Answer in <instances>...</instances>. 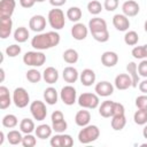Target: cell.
<instances>
[{"label": "cell", "instance_id": "ac0fdd59", "mask_svg": "<svg viewBox=\"0 0 147 147\" xmlns=\"http://www.w3.org/2000/svg\"><path fill=\"white\" fill-rule=\"evenodd\" d=\"M95 72L92 69H84L82 71V74H79V79L80 83L84 86H91L94 84L95 82Z\"/></svg>", "mask_w": 147, "mask_h": 147}, {"label": "cell", "instance_id": "680465c9", "mask_svg": "<svg viewBox=\"0 0 147 147\" xmlns=\"http://www.w3.org/2000/svg\"><path fill=\"white\" fill-rule=\"evenodd\" d=\"M144 48H145V54H146V59H147V44L144 45Z\"/></svg>", "mask_w": 147, "mask_h": 147}, {"label": "cell", "instance_id": "9f6ffc18", "mask_svg": "<svg viewBox=\"0 0 147 147\" xmlns=\"http://www.w3.org/2000/svg\"><path fill=\"white\" fill-rule=\"evenodd\" d=\"M3 139H5V134H3V132L1 131V132H0V145L3 144Z\"/></svg>", "mask_w": 147, "mask_h": 147}, {"label": "cell", "instance_id": "30bf717a", "mask_svg": "<svg viewBox=\"0 0 147 147\" xmlns=\"http://www.w3.org/2000/svg\"><path fill=\"white\" fill-rule=\"evenodd\" d=\"M139 10H140V7H139L138 2H136L133 0H126L122 5V11L127 17H133V16L138 15Z\"/></svg>", "mask_w": 147, "mask_h": 147}, {"label": "cell", "instance_id": "681fc988", "mask_svg": "<svg viewBox=\"0 0 147 147\" xmlns=\"http://www.w3.org/2000/svg\"><path fill=\"white\" fill-rule=\"evenodd\" d=\"M51 119H52V123H55V122H60V121L64 119L63 113H62V111H60V110H55V111H53Z\"/></svg>", "mask_w": 147, "mask_h": 147}, {"label": "cell", "instance_id": "60d3db41", "mask_svg": "<svg viewBox=\"0 0 147 147\" xmlns=\"http://www.w3.org/2000/svg\"><path fill=\"white\" fill-rule=\"evenodd\" d=\"M37 144V139L34 136H32L31 133H28L23 137V140H22V145L24 147H33L36 146Z\"/></svg>", "mask_w": 147, "mask_h": 147}, {"label": "cell", "instance_id": "7c38bea8", "mask_svg": "<svg viewBox=\"0 0 147 147\" xmlns=\"http://www.w3.org/2000/svg\"><path fill=\"white\" fill-rule=\"evenodd\" d=\"M16 7L15 0H1L0 1V17H11Z\"/></svg>", "mask_w": 147, "mask_h": 147}, {"label": "cell", "instance_id": "9a60e30c", "mask_svg": "<svg viewBox=\"0 0 147 147\" xmlns=\"http://www.w3.org/2000/svg\"><path fill=\"white\" fill-rule=\"evenodd\" d=\"M13 21L10 17H0V38L6 39L11 33Z\"/></svg>", "mask_w": 147, "mask_h": 147}, {"label": "cell", "instance_id": "bcb514c9", "mask_svg": "<svg viewBox=\"0 0 147 147\" xmlns=\"http://www.w3.org/2000/svg\"><path fill=\"white\" fill-rule=\"evenodd\" d=\"M103 7L108 11H114L118 7V0H105Z\"/></svg>", "mask_w": 147, "mask_h": 147}, {"label": "cell", "instance_id": "6f0895ef", "mask_svg": "<svg viewBox=\"0 0 147 147\" xmlns=\"http://www.w3.org/2000/svg\"><path fill=\"white\" fill-rule=\"evenodd\" d=\"M0 74H1V79H0V80L3 82V79H5V70H3L2 68L0 69Z\"/></svg>", "mask_w": 147, "mask_h": 147}, {"label": "cell", "instance_id": "8fae6325", "mask_svg": "<svg viewBox=\"0 0 147 147\" xmlns=\"http://www.w3.org/2000/svg\"><path fill=\"white\" fill-rule=\"evenodd\" d=\"M29 28L34 32H41L46 28V18L42 15H34L30 18Z\"/></svg>", "mask_w": 147, "mask_h": 147}, {"label": "cell", "instance_id": "7402d4cb", "mask_svg": "<svg viewBox=\"0 0 147 147\" xmlns=\"http://www.w3.org/2000/svg\"><path fill=\"white\" fill-rule=\"evenodd\" d=\"M114 103H115V101H110V100L103 101L101 103V106L99 107V114L105 118L111 117L113 111H114Z\"/></svg>", "mask_w": 147, "mask_h": 147}, {"label": "cell", "instance_id": "1f68e13d", "mask_svg": "<svg viewBox=\"0 0 147 147\" xmlns=\"http://www.w3.org/2000/svg\"><path fill=\"white\" fill-rule=\"evenodd\" d=\"M7 140L10 145H18V144H22V140H23V137L21 134V131H17V130H11L7 133Z\"/></svg>", "mask_w": 147, "mask_h": 147}, {"label": "cell", "instance_id": "db71d44e", "mask_svg": "<svg viewBox=\"0 0 147 147\" xmlns=\"http://www.w3.org/2000/svg\"><path fill=\"white\" fill-rule=\"evenodd\" d=\"M67 2V0H49V3L54 7H61Z\"/></svg>", "mask_w": 147, "mask_h": 147}, {"label": "cell", "instance_id": "4316f807", "mask_svg": "<svg viewBox=\"0 0 147 147\" xmlns=\"http://www.w3.org/2000/svg\"><path fill=\"white\" fill-rule=\"evenodd\" d=\"M57 98H59V95H57V91L54 88V87H52V86H49V87H47L45 91H44V99H45V101H46V103H48V105H55L56 102H57Z\"/></svg>", "mask_w": 147, "mask_h": 147}, {"label": "cell", "instance_id": "836d02e7", "mask_svg": "<svg viewBox=\"0 0 147 147\" xmlns=\"http://www.w3.org/2000/svg\"><path fill=\"white\" fill-rule=\"evenodd\" d=\"M82 10L78 7H70L67 10V17L71 21V22H78L82 18Z\"/></svg>", "mask_w": 147, "mask_h": 147}, {"label": "cell", "instance_id": "d4e9b609", "mask_svg": "<svg viewBox=\"0 0 147 147\" xmlns=\"http://www.w3.org/2000/svg\"><path fill=\"white\" fill-rule=\"evenodd\" d=\"M11 99L9 95V90L6 86H0V109H6L10 106Z\"/></svg>", "mask_w": 147, "mask_h": 147}, {"label": "cell", "instance_id": "83f0119b", "mask_svg": "<svg viewBox=\"0 0 147 147\" xmlns=\"http://www.w3.org/2000/svg\"><path fill=\"white\" fill-rule=\"evenodd\" d=\"M126 124V118H125V115L124 114H121V115H115L111 117V127L115 130V131H121L124 129Z\"/></svg>", "mask_w": 147, "mask_h": 147}, {"label": "cell", "instance_id": "f35d334b", "mask_svg": "<svg viewBox=\"0 0 147 147\" xmlns=\"http://www.w3.org/2000/svg\"><path fill=\"white\" fill-rule=\"evenodd\" d=\"M92 37L99 41V42H106L109 39V32L108 30H103V31H98V32H92Z\"/></svg>", "mask_w": 147, "mask_h": 147}, {"label": "cell", "instance_id": "d6986e66", "mask_svg": "<svg viewBox=\"0 0 147 147\" xmlns=\"http://www.w3.org/2000/svg\"><path fill=\"white\" fill-rule=\"evenodd\" d=\"M88 29L92 32H98V31H103V30H108L107 29V23L103 18L100 17H94L92 20H90L88 22Z\"/></svg>", "mask_w": 147, "mask_h": 147}, {"label": "cell", "instance_id": "44dd1931", "mask_svg": "<svg viewBox=\"0 0 147 147\" xmlns=\"http://www.w3.org/2000/svg\"><path fill=\"white\" fill-rule=\"evenodd\" d=\"M62 76H63V79H64L67 83H70V84H71V83H76L77 79L79 78V74H78L77 69L74 68V67H71V65L65 67V68L63 69Z\"/></svg>", "mask_w": 147, "mask_h": 147}, {"label": "cell", "instance_id": "ba28073f", "mask_svg": "<svg viewBox=\"0 0 147 147\" xmlns=\"http://www.w3.org/2000/svg\"><path fill=\"white\" fill-rule=\"evenodd\" d=\"M30 111H31L33 118L37 119V121H44L46 118V116H47L46 105L40 100H36V101L31 102Z\"/></svg>", "mask_w": 147, "mask_h": 147}, {"label": "cell", "instance_id": "277c9868", "mask_svg": "<svg viewBox=\"0 0 147 147\" xmlns=\"http://www.w3.org/2000/svg\"><path fill=\"white\" fill-rule=\"evenodd\" d=\"M48 23L54 30H61L64 28L65 24V18H64V13L55 7L54 9H51L48 11Z\"/></svg>", "mask_w": 147, "mask_h": 147}, {"label": "cell", "instance_id": "7dc6e473", "mask_svg": "<svg viewBox=\"0 0 147 147\" xmlns=\"http://www.w3.org/2000/svg\"><path fill=\"white\" fill-rule=\"evenodd\" d=\"M138 72H139V76L147 77V59L146 60H142L138 64Z\"/></svg>", "mask_w": 147, "mask_h": 147}, {"label": "cell", "instance_id": "ab89813d", "mask_svg": "<svg viewBox=\"0 0 147 147\" xmlns=\"http://www.w3.org/2000/svg\"><path fill=\"white\" fill-rule=\"evenodd\" d=\"M52 127H53V131H55L56 133H63L68 127V123L65 122V119H62L60 122L52 123Z\"/></svg>", "mask_w": 147, "mask_h": 147}, {"label": "cell", "instance_id": "91938a15", "mask_svg": "<svg viewBox=\"0 0 147 147\" xmlns=\"http://www.w3.org/2000/svg\"><path fill=\"white\" fill-rule=\"evenodd\" d=\"M144 28H145V31L147 32V21L145 22V25H144Z\"/></svg>", "mask_w": 147, "mask_h": 147}, {"label": "cell", "instance_id": "3957f363", "mask_svg": "<svg viewBox=\"0 0 147 147\" xmlns=\"http://www.w3.org/2000/svg\"><path fill=\"white\" fill-rule=\"evenodd\" d=\"M23 62L29 67H41L46 62V55L40 51L26 52L23 56Z\"/></svg>", "mask_w": 147, "mask_h": 147}, {"label": "cell", "instance_id": "484cf974", "mask_svg": "<svg viewBox=\"0 0 147 147\" xmlns=\"http://www.w3.org/2000/svg\"><path fill=\"white\" fill-rule=\"evenodd\" d=\"M52 131H53V127H51L47 124H40L34 130L36 136L39 139H47V138H49L52 136Z\"/></svg>", "mask_w": 147, "mask_h": 147}, {"label": "cell", "instance_id": "2e32d148", "mask_svg": "<svg viewBox=\"0 0 147 147\" xmlns=\"http://www.w3.org/2000/svg\"><path fill=\"white\" fill-rule=\"evenodd\" d=\"M87 33H88V30L83 23H78L77 22L71 28V36L76 40H84L87 37Z\"/></svg>", "mask_w": 147, "mask_h": 147}, {"label": "cell", "instance_id": "c3c4849f", "mask_svg": "<svg viewBox=\"0 0 147 147\" xmlns=\"http://www.w3.org/2000/svg\"><path fill=\"white\" fill-rule=\"evenodd\" d=\"M121 114H125V109H124V106L119 102H115L114 103V111H113V116L115 115H121ZM111 116V117H113Z\"/></svg>", "mask_w": 147, "mask_h": 147}, {"label": "cell", "instance_id": "f1b7e54d", "mask_svg": "<svg viewBox=\"0 0 147 147\" xmlns=\"http://www.w3.org/2000/svg\"><path fill=\"white\" fill-rule=\"evenodd\" d=\"M20 130L21 132L28 134V133H32L34 130H36V126H34V122L30 118H23L20 123Z\"/></svg>", "mask_w": 147, "mask_h": 147}, {"label": "cell", "instance_id": "b9f144b4", "mask_svg": "<svg viewBox=\"0 0 147 147\" xmlns=\"http://www.w3.org/2000/svg\"><path fill=\"white\" fill-rule=\"evenodd\" d=\"M20 53H21V46H18V45L14 44V45H10L6 48V54L9 57H15V56L20 55Z\"/></svg>", "mask_w": 147, "mask_h": 147}, {"label": "cell", "instance_id": "11a10c76", "mask_svg": "<svg viewBox=\"0 0 147 147\" xmlns=\"http://www.w3.org/2000/svg\"><path fill=\"white\" fill-rule=\"evenodd\" d=\"M142 134H144V138L147 139V123H146V125H145V127L142 130Z\"/></svg>", "mask_w": 147, "mask_h": 147}, {"label": "cell", "instance_id": "5bb4252c", "mask_svg": "<svg viewBox=\"0 0 147 147\" xmlns=\"http://www.w3.org/2000/svg\"><path fill=\"white\" fill-rule=\"evenodd\" d=\"M113 24L118 31H126L130 28V21L129 17L124 14H116L113 17Z\"/></svg>", "mask_w": 147, "mask_h": 147}, {"label": "cell", "instance_id": "f546056e", "mask_svg": "<svg viewBox=\"0 0 147 147\" xmlns=\"http://www.w3.org/2000/svg\"><path fill=\"white\" fill-rule=\"evenodd\" d=\"M29 38V30L24 26H20L14 32V39L18 42H25Z\"/></svg>", "mask_w": 147, "mask_h": 147}, {"label": "cell", "instance_id": "f5cc1de1", "mask_svg": "<svg viewBox=\"0 0 147 147\" xmlns=\"http://www.w3.org/2000/svg\"><path fill=\"white\" fill-rule=\"evenodd\" d=\"M139 90L144 94H147V79H145V80L139 83Z\"/></svg>", "mask_w": 147, "mask_h": 147}, {"label": "cell", "instance_id": "cb8c5ba5", "mask_svg": "<svg viewBox=\"0 0 147 147\" xmlns=\"http://www.w3.org/2000/svg\"><path fill=\"white\" fill-rule=\"evenodd\" d=\"M126 70L132 79V87H137L139 83V72H138V65L134 62H129L126 65Z\"/></svg>", "mask_w": 147, "mask_h": 147}, {"label": "cell", "instance_id": "d590c367", "mask_svg": "<svg viewBox=\"0 0 147 147\" xmlns=\"http://www.w3.org/2000/svg\"><path fill=\"white\" fill-rule=\"evenodd\" d=\"M139 40V36L136 31H127L124 36V42L129 46H134L138 44Z\"/></svg>", "mask_w": 147, "mask_h": 147}, {"label": "cell", "instance_id": "52a82bcc", "mask_svg": "<svg viewBox=\"0 0 147 147\" xmlns=\"http://www.w3.org/2000/svg\"><path fill=\"white\" fill-rule=\"evenodd\" d=\"M60 98L67 106H72L77 101V92L76 88L71 85H65L62 87L60 92Z\"/></svg>", "mask_w": 147, "mask_h": 147}, {"label": "cell", "instance_id": "e575fe53", "mask_svg": "<svg viewBox=\"0 0 147 147\" xmlns=\"http://www.w3.org/2000/svg\"><path fill=\"white\" fill-rule=\"evenodd\" d=\"M18 121H17V117L13 114H7L6 116H3L2 118V125L5 127H8V129H13L17 125Z\"/></svg>", "mask_w": 147, "mask_h": 147}, {"label": "cell", "instance_id": "d6a6232c", "mask_svg": "<svg viewBox=\"0 0 147 147\" xmlns=\"http://www.w3.org/2000/svg\"><path fill=\"white\" fill-rule=\"evenodd\" d=\"M134 123L138 125H145L147 123V110L146 109H138L133 115Z\"/></svg>", "mask_w": 147, "mask_h": 147}, {"label": "cell", "instance_id": "816d5d0a", "mask_svg": "<svg viewBox=\"0 0 147 147\" xmlns=\"http://www.w3.org/2000/svg\"><path fill=\"white\" fill-rule=\"evenodd\" d=\"M36 3V0H20V5L23 8H31Z\"/></svg>", "mask_w": 147, "mask_h": 147}, {"label": "cell", "instance_id": "9c48e42d", "mask_svg": "<svg viewBox=\"0 0 147 147\" xmlns=\"http://www.w3.org/2000/svg\"><path fill=\"white\" fill-rule=\"evenodd\" d=\"M94 91L99 96H109L114 92V86L111 83H109L107 80H102L95 85Z\"/></svg>", "mask_w": 147, "mask_h": 147}, {"label": "cell", "instance_id": "94428289", "mask_svg": "<svg viewBox=\"0 0 147 147\" xmlns=\"http://www.w3.org/2000/svg\"><path fill=\"white\" fill-rule=\"evenodd\" d=\"M45 0H36V2H44Z\"/></svg>", "mask_w": 147, "mask_h": 147}, {"label": "cell", "instance_id": "8992f818", "mask_svg": "<svg viewBox=\"0 0 147 147\" xmlns=\"http://www.w3.org/2000/svg\"><path fill=\"white\" fill-rule=\"evenodd\" d=\"M13 102L17 108H24L30 102V95L24 87H17L13 92Z\"/></svg>", "mask_w": 147, "mask_h": 147}, {"label": "cell", "instance_id": "603a6c76", "mask_svg": "<svg viewBox=\"0 0 147 147\" xmlns=\"http://www.w3.org/2000/svg\"><path fill=\"white\" fill-rule=\"evenodd\" d=\"M91 121V114L88 110H79L75 116V122L78 126H86Z\"/></svg>", "mask_w": 147, "mask_h": 147}, {"label": "cell", "instance_id": "7bdbcfd3", "mask_svg": "<svg viewBox=\"0 0 147 147\" xmlns=\"http://www.w3.org/2000/svg\"><path fill=\"white\" fill-rule=\"evenodd\" d=\"M51 146L53 147H62L63 145V133H57L51 138Z\"/></svg>", "mask_w": 147, "mask_h": 147}, {"label": "cell", "instance_id": "f907efd6", "mask_svg": "<svg viewBox=\"0 0 147 147\" xmlns=\"http://www.w3.org/2000/svg\"><path fill=\"white\" fill-rule=\"evenodd\" d=\"M72 145H74V140H72L71 136L63 133V145H62V147H71Z\"/></svg>", "mask_w": 147, "mask_h": 147}, {"label": "cell", "instance_id": "4dcf8cb0", "mask_svg": "<svg viewBox=\"0 0 147 147\" xmlns=\"http://www.w3.org/2000/svg\"><path fill=\"white\" fill-rule=\"evenodd\" d=\"M63 60H64L67 63H69V64L76 63V62L78 61V53H77V51L74 49V48H68V49H65L64 53H63Z\"/></svg>", "mask_w": 147, "mask_h": 147}, {"label": "cell", "instance_id": "ffe728a7", "mask_svg": "<svg viewBox=\"0 0 147 147\" xmlns=\"http://www.w3.org/2000/svg\"><path fill=\"white\" fill-rule=\"evenodd\" d=\"M42 78L47 84H55L59 79V72L53 67H47L42 72Z\"/></svg>", "mask_w": 147, "mask_h": 147}, {"label": "cell", "instance_id": "7a4b0ae2", "mask_svg": "<svg viewBox=\"0 0 147 147\" xmlns=\"http://www.w3.org/2000/svg\"><path fill=\"white\" fill-rule=\"evenodd\" d=\"M100 136V129L96 125H86L83 126V129L78 133V140L80 144H90L92 141H95Z\"/></svg>", "mask_w": 147, "mask_h": 147}, {"label": "cell", "instance_id": "6da1fadb", "mask_svg": "<svg viewBox=\"0 0 147 147\" xmlns=\"http://www.w3.org/2000/svg\"><path fill=\"white\" fill-rule=\"evenodd\" d=\"M60 42V34L55 31L41 32L36 34L31 40V46L37 51L49 49L57 46Z\"/></svg>", "mask_w": 147, "mask_h": 147}, {"label": "cell", "instance_id": "4fadbf2b", "mask_svg": "<svg viewBox=\"0 0 147 147\" xmlns=\"http://www.w3.org/2000/svg\"><path fill=\"white\" fill-rule=\"evenodd\" d=\"M114 83H115V87L118 88V90H121V91L127 90L129 87L132 86L131 76L127 75V74H119V75H117Z\"/></svg>", "mask_w": 147, "mask_h": 147}, {"label": "cell", "instance_id": "8d00e7d4", "mask_svg": "<svg viewBox=\"0 0 147 147\" xmlns=\"http://www.w3.org/2000/svg\"><path fill=\"white\" fill-rule=\"evenodd\" d=\"M87 9H88V13L92 14V15H98L101 13L102 10V5L96 1V0H91L88 3H87Z\"/></svg>", "mask_w": 147, "mask_h": 147}, {"label": "cell", "instance_id": "ee69618b", "mask_svg": "<svg viewBox=\"0 0 147 147\" xmlns=\"http://www.w3.org/2000/svg\"><path fill=\"white\" fill-rule=\"evenodd\" d=\"M136 106L138 109H146L147 110V95L142 94L137 96L136 99Z\"/></svg>", "mask_w": 147, "mask_h": 147}, {"label": "cell", "instance_id": "e0dca14e", "mask_svg": "<svg viewBox=\"0 0 147 147\" xmlns=\"http://www.w3.org/2000/svg\"><path fill=\"white\" fill-rule=\"evenodd\" d=\"M117 62H118V55L115 52L107 51L101 55V63L107 68H111L116 65Z\"/></svg>", "mask_w": 147, "mask_h": 147}, {"label": "cell", "instance_id": "5b68a950", "mask_svg": "<svg viewBox=\"0 0 147 147\" xmlns=\"http://www.w3.org/2000/svg\"><path fill=\"white\" fill-rule=\"evenodd\" d=\"M78 105L83 108H87V109H95L99 103H100V100H99V95L95 94V93H82L79 96H78Z\"/></svg>", "mask_w": 147, "mask_h": 147}, {"label": "cell", "instance_id": "f6af8a7d", "mask_svg": "<svg viewBox=\"0 0 147 147\" xmlns=\"http://www.w3.org/2000/svg\"><path fill=\"white\" fill-rule=\"evenodd\" d=\"M132 55L134 59H145L146 54H145V48L144 46H136L132 49Z\"/></svg>", "mask_w": 147, "mask_h": 147}, {"label": "cell", "instance_id": "74e56055", "mask_svg": "<svg viewBox=\"0 0 147 147\" xmlns=\"http://www.w3.org/2000/svg\"><path fill=\"white\" fill-rule=\"evenodd\" d=\"M26 79L30 83H39L41 79V74L37 69H30L26 71Z\"/></svg>", "mask_w": 147, "mask_h": 147}]
</instances>
